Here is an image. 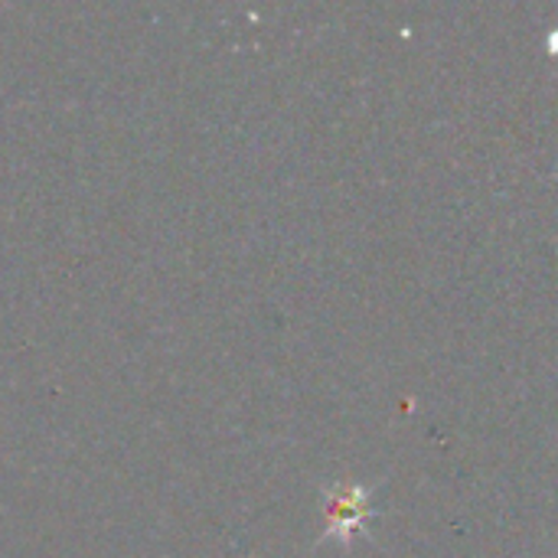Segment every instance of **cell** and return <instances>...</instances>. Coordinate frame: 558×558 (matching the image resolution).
Wrapping results in <instances>:
<instances>
[{"instance_id":"6da1fadb","label":"cell","mask_w":558,"mask_h":558,"mask_svg":"<svg viewBox=\"0 0 558 558\" xmlns=\"http://www.w3.org/2000/svg\"><path fill=\"white\" fill-rule=\"evenodd\" d=\"M324 497V536L317 543H340L343 549L353 546V539L366 530L373 520V487L353 484V481H337L320 490Z\"/></svg>"}]
</instances>
